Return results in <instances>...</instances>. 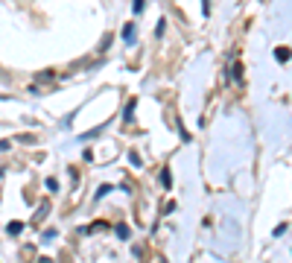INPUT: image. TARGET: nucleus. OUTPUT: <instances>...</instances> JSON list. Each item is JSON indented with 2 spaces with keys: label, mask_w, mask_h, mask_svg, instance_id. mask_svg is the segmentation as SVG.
Segmentation results:
<instances>
[{
  "label": "nucleus",
  "mask_w": 292,
  "mask_h": 263,
  "mask_svg": "<svg viewBox=\"0 0 292 263\" xmlns=\"http://www.w3.org/2000/svg\"><path fill=\"white\" fill-rule=\"evenodd\" d=\"M6 231H9V234H21V231H24V222H9V225H6Z\"/></svg>",
  "instance_id": "f257e3e1"
},
{
  "label": "nucleus",
  "mask_w": 292,
  "mask_h": 263,
  "mask_svg": "<svg viewBox=\"0 0 292 263\" xmlns=\"http://www.w3.org/2000/svg\"><path fill=\"white\" fill-rule=\"evenodd\" d=\"M161 184H164V187H170V184H172V175H170V170H164V173H161Z\"/></svg>",
  "instance_id": "f03ea898"
},
{
  "label": "nucleus",
  "mask_w": 292,
  "mask_h": 263,
  "mask_svg": "<svg viewBox=\"0 0 292 263\" xmlns=\"http://www.w3.org/2000/svg\"><path fill=\"white\" fill-rule=\"evenodd\" d=\"M275 56H277V62H286V59H289V50H286V47H280Z\"/></svg>",
  "instance_id": "7ed1b4c3"
},
{
  "label": "nucleus",
  "mask_w": 292,
  "mask_h": 263,
  "mask_svg": "<svg viewBox=\"0 0 292 263\" xmlns=\"http://www.w3.org/2000/svg\"><path fill=\"white\" fill-rule=\"evenodd\" d=\"M114 190V187H111V184H103V187H100V190H97V199H103L105 193H111Z\"/></svg>",
  "instance_id": "20e7f679"
},
{
  "label": "nucleus",
  "mask_w": 292,
  "mask_h": 263,
  "mask_svg": "<svg viewBox=\"0 0 292 263\" xmlns=\"http://www.w3.org/2000/svg\"><path fill=\"white\" fill-rule=\"evenodd\" d=\"M117 234H120V240H129V225H117Z\"/></svg>",
  "instance_id": "39448f33"
},
{
  "label": "nucleus",
  "mask_w": 292,
  "mask_h": 263,
  "mask_svg": "<svg viewBox=\"0 0 292 263\" xmlns=\"http://www.w3.org/2000/svg\"><path fill=\"white\" fill-rule=\"evenodd\" d=\"M123 38H126V41H132V38H135V30H132V24L123 30Z\"/></svg>",
  "instance_id": "423d86ee"
},
{
  "label": "nucleus",
  "mask_w": 292,
  "mask_h": 263,
  "mask_svg": "<svg viewBox=\"0 0 292 263\" xmlns=\"http://www.w3.org/2000/svg\"><path fill=\"white\" fill-rule=\"evenodd\" d=\"M143 9H146V3H143V0H138V3H135V6H132V12H135V15H140V12H143Z\"/></svg>",
  "instance_id": "0eeeda50"
},
{
  "label": "nucleus",
  "mask_w": 292,
  "mask_h": 263,
  "mask_svg": "<svg viewBox=\"0 0 292 263\" xmlns=\"http://www.w3.org/2000/svg\"><path fill=\"white\" fill-rule=\"evenodd\" d=\"M132 111H135V100L126 105V120H132Z\"/></svg>",
  "instance_id": "6e6552de"
}]
</instances>
